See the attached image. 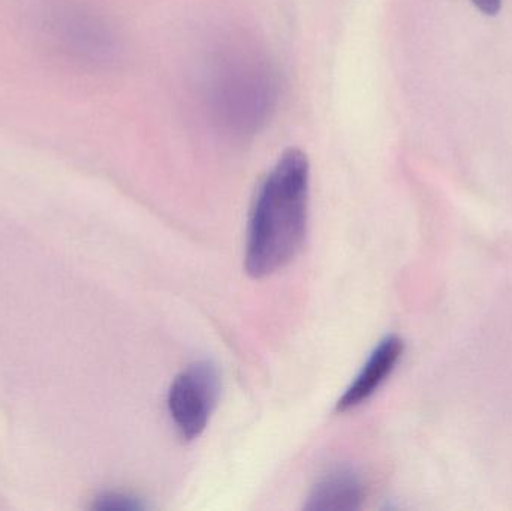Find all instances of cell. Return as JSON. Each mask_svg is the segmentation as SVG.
<instances>
[{
	"mask_svg": "<svg viewBox=\"0 0 512 511\" xmlns=\"http://www.w3.org/2000/svg\"><path fill=\"white\" fill-rule=\"evenodd\" d=\"M472 3L486 15L498 14L502 6V0H472Z\"/></svg>",
	"mask_w": 512,
	"mask_h": 511,
	"instance_id": "8",
	"label": "cell"
},
{
	"mask_svg": "<svg viewBox=\"0 0 512 511\" xmlns=\"http://www.w3.org/2000/svg\"><path fill=\"white\" fill-rule=\"evenodd\" d=\"M221 395V377L210 362H197L177 375L168 393V411L180 437L195 440L209 425Z\"/></svg>",
	"mask_w": 512,
	"mask_h": 511,
	"instance_id": "3",
	"label": "cell"
},
{
	"mask_svg": "<svg viewBox=\"0 0 512 511\" xmlns=\"http://www.w3.org/2000/svg\"><path fill=\"white\" fill-rule=\"evenodd\" d=\"M50 26L72 53L92 62H110L117 53L116 38L104 21L81 9L53 14Z\"/></svg>",
	"mask_w": 512,
	"mask_h": 511,
	"instance_id": "4",
	"label": "cell"
},
{
	"mask_svg": "<svg viewBox=\"0 0 512 511\" xmlns=\"http://www.w3.org/2000/svg\"><path fill=\"white\" fill-rule=\"evenodd\" d=\"M93 509L101 511H141L146 509L138 498L131 495L108 492L96 498Z\"/></svg>",
	"mask_w": 512,
	"mask_h": 511,
	"instance_id": "7",
	"label": "cell"
},
{
	"mask_svg": "<svg viewBox=\"0 0 512 511\" xmlns=\"http://www.w3.org/2000/svg\"><path fill=\"white\" fill-rule=\"evenodd\" d=\"M363 500V483L358 474L348 467H336L313 486L304 510L354 511L360 509Z\"/></svg>",
	"mask_w": 512,
	"mask_h": 511,
	"instance_id": "6",
	"label": "cell"
},
{
	"mask_svg": "<svg viewBox=\"0 0 512 511\" xmlns=\"http://www.w3.org/2000/svg\"><path fill=\"white\" fill-rule=\"evenodd\" d=\"M309 192V161L300 150H288L262 180L252 204L245 254L252 278L273 275L303 248Z\"/></svg>",
	"mask_w": 512,
	"mask_h": 511,
	"instance_id": "1",
	"label": "cell"
},
{
	"mask_svg": "<svg viewBox=\"0 0 512 511\" xmlns=\"http://www.w3.org/2000/svg\"><path fill=\"white\" fill-rule=\"evenodd\" d=\"M206 99L216 125L234 138L254 137L277 101V80L267 59L245 48H228L207 75Z\"/></svg>",
	"mask_w": 512,
	"mask_h": 511,
	"instance_id": "2",
	"label": "cell"
},
{
	"mask_svg": "<svg viewBox=\"0 0 512 511\" xmlns=\"http://www.w3.org/2000/svg\"><path fill=\"white\" fill-rule=\"evenodd\" d=\"M403 348H405V344L399 336L390 335L382 339L378 347L370 354L360 374L355 377L351 386L345 390L342 398L337 402V413H346V411L354 410L369 401L378 392L379 387L387 381L391 372L396 369L397 363L402 357Z\"/></svg>",
	"mask_w": 512,
	"mask_h": 511,
	"instance_id": "5",
	"label": "cell"
}]
</instances>
